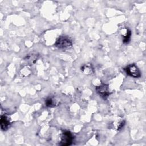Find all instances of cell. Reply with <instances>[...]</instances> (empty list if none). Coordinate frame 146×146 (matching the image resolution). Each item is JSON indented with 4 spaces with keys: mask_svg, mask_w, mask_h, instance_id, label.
I'll return each instance as SVG.
<instances>
[{
    "mask_svg": "<svg viewBox=\"0 0 146 146\" xmlns=\"http://www.w3.org/2000/svg\"><path fill=\"white\" fill-rule=\"evenodd\" d=\"M81 70L85 74H89L92 72L93 68L91 64H84L81 67Z\"/></svg>",
    "mask_w": 146,
    "mask_h": 146,
    "instance_id": "cell-8",
    "label": "cell"
},
{
    "mask_svg": "<svg viewBox=\"0 0 146 146\" xmlns=\"http://www.w3.org/2000/svg\"><path fill=\"white\" fill-rule=\"evenodd\" d=\"M95 90L97 93L104 100H106L110 95L109 87L108 84H102L95 87Z\"/></svg>",
    "mask_w": 146,
    "mask_h": 146,
    "instance_id": "cell-4",
    "label": "cell"
},
{
    "mask_svg": "<svg viewBox=\"0 0 146 146\" xmlns=\"http://www.w3.org/2000/svg\"><path fill=\"white\" fill-rule=\"evenodd\" d=\"M45 104L47 107H53L56 105V102L54 100V98L48 97L45 101Z\"/></svg>",
    "mask_w": 146,
    "mask_h": 146,
    "instance_id": "cell-9",
    "label": "cell"
},
{
    "mask_svg": "<svg viewBox=\"0 0 146 146\" xmlns=\"http://www.w3.org/2000/svg\"><path fill=\"white\" fill-rule=\"evenodd\" d=\"M0 125L2 130L7 131L11 125V121L10 117L6 115H2L0 119Z\"/></svg>",
    "mask_w": 146,
    "mask_h": 146,
    "instance_id": "cell-5",
    "label": "cell"
},
{
    "mask_svg": "<svg viewBox=\"0 0 146 146\" xmlns=\"http://www.w3.org/2000/svg\"><path fill=\"white\" fill-rule=\"evenodd\" d=\"M124 70L126 74L131 77L138 78L141 76L140 71L135 64H129L124 68Z\"/></svg>",
    "mask_w": 146,
    "mask_h": 146,
    "instance_id": "cell-3",
    "label": "cell"
},
{
    "mask_svg": "<svg viewBox=\"0 0 146 146\" xmlns=\"http://www.w3.org/2000/svg\"><path fill=\"white\" fill-rule=\"evenodd\" d=\"M38 56H39V54L38 53L31 52L26 56V57L24 58V60L27 61V62H29L33 64L35 63V62L37 60L38 58Z\"/></svg>",
    "mask_w": 146,
    "mask_h": 146,
    "instance_id": "cell-6",
    "label": "cell"
},
{
    "mask_svg": "<svg viewBox=\"0 0 146 146\" xmlns=\"http://www.w3.org/2000/svg\"><path fill=\"white\" fill-rule=\"evenodd\" d=\"M55 46L56 48L60 50L69 49L72 46L71 39L66 35L60 36L56 40Z\"/></svg>",
    "mask_w": 146,
    "mask_h": 146,
    "instance_id": "cell-1",
    "label": "cell"
},
{
    "mask_svg": "<svg viewBox=\"0 0 146 146\" xmlns=\"http://www.w3.org/2000/svg\"><path fill=\"white\" fill-rule=\"evenodd\" d=\"M125 33H124L123 34H122L123 36V42L125 44L128 43L131 40V31L128 28L125 29Z\"/></svg>",
    "mask_w": 146,
    "mask_h": 146,
    "instance_id": "cell-7",
    "label": "cell"
},
{
    "mask_svg": "<svg viewBox=\"0 0 146 146\" xmlns=\"http://www.w3.org/2000/svg\"><path fill=\"white\" fill-rule=\"evenodd\" d=\"M74 136L70 131L67 130L63 131L61 135V140L59 145L63 146L70 145L72 144Z\"/></svg>",
    "mask_w": 146,
    "mask_h": 146,
    "instance_id": "cell-2",
    "label": "cell"
}]
</instances>
